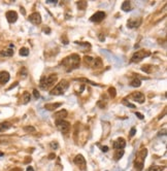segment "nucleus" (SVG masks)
<instances>
[{
    "label": "nucleus",
    "instance_id": "17",
    "mask_svg": "<svg viewBox=\"0 0 167 171\" xmlns=\"http://www.w3.org/2000/svg\"><path fill=\"white\" fill-rule=\"evenodd\" d=\"M12 47H14V45H9V49L6 50V51H2L0 54H1V56H4V57H10L14 55V50H12Z\"/></svg>",
    "mask_w": 167,
    "mask_h": 171
},
{
    "label": "nucleus",
    "instance_id": "35",
    "mask_svg": "<svg viewBox=\"0 0 167 171\" xmlns=\"http://www.w3.org/2000/svg\"><path fill=\"white\" fill-rule=\"evenodd\" d=\"M135 115H136V116H137V117H139V119H140V120H142V119H143V117H143V115H141V113H139V112H135Z\"/></svg>",
    "mask_w": 167,
    "mask_h": 171
},
{
    "label": "nucleus",
    "instance_id": "19",
    "mask_svg": "<svg viewBox=\"0 0 167 171\" xmlns=\"http://www.w3.org/2000/svg\"><path fill=\"white\" fill-rule=\"evenodd\" d=\"M30 99H31V97H30V94L28 93V92H25V93L23 94V96H22V101H23V104H27Z\"/></svg>",
    "mask_w": 167,
    "mask_h": 171
},
{
    "label": "nucleus",
    "instance_id": "2",
    "mask_svg": "<svg viewBox=\"0 0 167 171\" xmlns=\"http://www.w3.org/2000/svg\"><path fill=\"white\" fill-rule=\"evenodd\" d=\"M57 81V74H51L49 76H43L40 80V88L42 90H46Z\"/></svg>",
    "mask_w": 167,
    "mask_h": 171
},
{
    "label": "nucleus",
    "instance_id": "5",
    "mask_svg": "<svg viewBox=\"0 0 167 171\" xmlns=\"http://www.w3.org/2000/svg\"><path fill=\"white\" fill-rule=\"evenodd\" d=\"M151 55V53L148 51H146V50H140L138 52L134 53V55L132 56V58H131V61L134 63L136 62H139V61H141L142 59L147 58V57H148Z\"/></svg>",
    "mask_w": 167,
    "mask_h": 171
},
{
    "label": "nucleus",
    "instance_id": "27",
    "mask_svg": "<svg viewBox=\"0 0 167 171\" xmlns=\"http://www.w3.org/2000/svg\"><path fill=\"white\" fill-rule=\"evenodd\" d=\"M164 167H162V166H152L148 168V171H162Z\"/></svg>",
    "mask_w": 167,
    "mask_h": 171
},
{
    "label": "nucleus",
    "instance_id": "20",
    "mask_svg": "<svg viewBox=\"0 0 167 171\" xmlns=\"http://www.w3.org/2000/svg\"><path fill=\"white\" fill-rule=\"evenodd\" d=\"M154 66H152V65H143V66L141 67V70L144 72H147V73H151L153 72V70H154Z\"/></svg>",
    "mask_w": 167,
    "mask_h": 171
},
{
    "label": "nucleus",
    "instance_id": "38",
    "mask_svg": "<svg viewBox=\"0 0 167 171\" xmlns=\"http://www.w3.org/2000/svg\"><path fill=\"white\" fill-rule=\"evenodd\" d=\"M43 32H46V33H50L51 32V30L49 28H43Z\"/></svg>",
    "mask_w": 167,
    "mask_h": 171
},
{
    "label": "nucleus",
    "instance_id": "21",
    "mask_svg": "<svg viewBox=\"0 0 167 171\" xmlns=\"http://www.w3.org/2000/svg\"><path fill=\"white\" fill-rule=\"evenodd\" d=\"M11 127V125L9 123H0V132H3L7 129H9Z\"/></svg>",
    "mask_w": 167,
    "mask_h": 171
},
{
    "label": "nucleus",
    "instance_id": "6",
    "mask_svg": "<svg viewBox=\"0 0 167 171\" xmlns=\"http://www.w3.org/2000/svg\"><path fill=\"white\" fill-rule=\"evenodd\" d=\"M56 125L57 128H58L62 133H68L70 130V124L68 122L64 121V120H58L56 121Z\"/></svg>",
    "mask_w": 167,
    "mask_h": 171
},
{
    "label": "nucleus",
    "instance_id": "3",
    "mask_svg": "<svg viewBox=\"0 0 167 171\" xmlns=\"http://www.w3.org/2000/svg\"><path fill=\"white\" fill-rule=\"evenodd\" d=\"M148 155V150L147 148H143L139 152L138 156L136 157L135 162H134V167L137 169V171H141L143 168V163H144V159Z\"/></svg>",
    "mask_w": 167,
    "mask_h": 171
},
{
    "label": "nucleus",
    "instance_id": "9",
    "mask_svg": "<svg viewBox=\"0 0 167 171\" xmlns=\"http://www.w3.org/2000/svg\"><path fill=\"white\" fill-rule=\"evenodd\" d=\"M28 20L34 25H38V24L41 23V17H40V15H39L38 12H33L32 15H30L29 18H28Z\"/></svg>",
    "mask_w": 167,
    "mask_h": 171
},
{
    "label": "nucleus",
    "instance_id": "14",
    "mask_svg": "<svg viewBox=\"0 0 167 171\" xmlns=\"http://www.w3.org/2000/svg\"><path fill=\"white\" fill-rule=\"evenodd\" d=\"M9 81V73L6 71H1L0 72V85L6 84Z\"/></svg>",
    "mask_w": 167,
    "mask_h": 171
},
{
    "label": "nucleus",
    "instance_id": "32",
    "mask_svg": "<svg viewBox=\"0 0 167 171\" xmlns=\"http://www.w3.org/2000/svg\"><path fill=\"white\" fill-rule=\"evenodd\" d=\"M51 146H52V148L53 150H55V148H58V143H57L56 141H53V142H51Z\"/></svg>",
    "mask_w": 167,
    "mask_h": 171
},
{
    "label": "nucleus",
    "instance_id": "26",
    "mask_svg": "<svg viewBox=\"0 0 167 171\" xmlns=\"http://www.w3.org/2000/svg\"><path fill=\"white\" fill-rule=\"evenodd\" d=\"M20 55L21 56H24V57L28 56L29 55V50L27 49V47H22V49L20 50Z\"/></svg>",
    "mask_w": 167,
    "mask_h": 171
},
{
    "label": "nucleus",
    "instance_id": "37",
    "mask_svg": "<svg viewBox=\"0 0 167 171\" xmlns=\"http://www.w3.org/2000/svg\"><path fill=\"white\" fill-rule=\"evenodd\" d=\"M46 2H47V3H57L58 1H57V0H46Z\"/></svg>",
    "mask_w": 167,
    "mask_h": 171
},
{
    "label": "nucleus",
    "instance_id": "1",
    "mask_svg": "<svg viewBox=\"0 0 167 171\" xmlns=\"http://www.w3.org/2000/svg\"><path fill=\"white\" fill-rule=\"evenodd\" d=\"M80 56L76 54H72L68 57H66L61 62V65L66 68V71H71L72 69H75L80 66Z\"/></svg>",
    "mask_w": 167,
    "mask_h": 171
},
{
    "label": "nucleus",
    "instance_id": "18",
    "mask_svg": "<svg viewBox=\"0 0 167 171\" xmlns=\"http://www.w3.org/2000/svg\"><path fill=\"white\" fill-rule=\"evenodd\" d=\"M123 156H124V151L123 150H117L115 152V154H113V159H115L116 161H119Z\"/></svg>",
    "mask_w": 167,
    "mask_h": 171
},
{
    "label": "nucleus",
    "instance_id": "29",
    "mask_svg": "<svg viewBox=\"0 0 167 171\" xmlns=\"http://www.w3.org/2000/svg\"><path fill=\"white\" fill-rule=\"evenodd\" d=\"M24 130L27 133H34L35 132V128H34L33 126H26L25 128H24Z\"/></svg>",
    "mask_w": 167,
    "mask_h": 171
},
{
    "label": "nucleus",
    "instance_id": "23",
    "mask_svg": "<svg viewBox=\"0 0 167 171\" xmlns=\"http://www.w3.org/2000/svg\"><path fill=\"white\" fill-rule=\"evenodd\" d=\"M130 85L132 86V87H134V88H137V87H140V85H141V81H140V80L139 78H134V80L130 82Z\"/></svg>",
    "mask_w": 167,
    "mask_h": 171
},
{
    "label": "nucleus",
    "instance_id": "40",
    "mask_svg": "<svg viewBox=\"0 0 167 171\" xmlns=\"http://www.w3.org/2000/svg\"><path fill=\"white\" fill-rule=\"evenodd\" d=\"M26 171H34V169L31 167V166H29V167H27V170Z\"/></svg>",
    "mask_w": 167,
    "mask_h": 171
},
{
    "label": "nucleus",
    "instance_id": "22",
    "mask_svg": "<svg viewBox=\"0 0 167 171\" xmlns=\"http://www.w3.org/2000/svg\"><path fill=\"white\" fill-rule=\"evenodd\" d=\"M131 8V5H130V2L129 1H124L122 4V10L124 11H129Z\"/></svg>",
    "mask_w": 167,
    "mask_h": 171
},
{
    "label": "nucleus",
    "instance_id": "12",
    "mask_svg": "<svg viewBox=\"0 0 167 171\" xmlns=\"http://www.w3.org/2000/svg\"><path fill=\"white\" fill-rule=\"evenodd\" d=\"M6 19L9 23H15L18 19V14L14 10H10V11H7L6 12Z\"/></svg>",
    "mask_w": 167,
    "mask_h": 171
},
{
    "label": "nucleus",
    "instance_id": "15",
    "mask_svg": "<svg viewBox=\"0 0 167 171\" xmlns=\"http://www.w3.org/2000/svg\"><path fill=\"white\" fill-rule=\"evenodd\" d=\"M66 116H67V111L65 110V109H62V110H60V111L55 112L54 117L56 119V121H58V120H63L64 117H66Z\"/></svg>",
    "mask_w": 167,
    "mask_h": 171
},
{
    "label": "nucleus",
    "instance_id": "24",
    "mask_svg": "<svg viewBox=\"0 0 167 171\" xmlns=\"http://www.w3.org/2000/svg\"><path fill=\"white\" fill-rule=\"evenodd\" d=\"M93 62H94V68H98V67H100L101 65H102V61H101V59L100 58H96V59H94L93 60Z\"/></svg>",
    "mask_w": 167,
    "mask_h": 171
},
{
    "label": "nucleus",
    "instance_id": "36",
    "mask_svg": "<svg viewBox=\"0 0 167 171\" xmlns=\"http://www.w3.org/2000/svg\"><path fill=\"white\" fill-rule=\"evenodd\" d=\"M101 150H102V152L106 153V152L108 151V147H107V146H102V147H101Z\"/></svg>",
    "mask_w": 167,
    "mask_h": 171
},
{
    "label": "nucleus",
    "instance_id": "8",
    "mask_svg": "<svg viewBox=\"0 0 167 171\" xmlns=\"http://www.w3.org/2000/svg\"><path fill=\"white\" fill-rule=\"evenodd\" d=\"M105 18V12L104 11H97L95 12V14L90 18V21L91 22H96V23H98V22H101L103 19Z\"/></svg>",
    "mask_w": 167,
    "mask_h": 171
},
{
    "label": "nucleus",
    "instance_id": "13",
    "mask_svg": "<svg viewBox=\"0 0 167 171\" xmlns=\"http://www.w3.org/2000/svg\"><path fill=\"white\" fill-rule=\"evenodd\" d=\"M140 24H141V19H130L128 21V23H127L129 28H136Z\"/></svg>",
    "mask_w": 167,
    "mask_h": 171
},
{
    "label": "nucleus",
    "instance_id": "39",
    "mask_svg": "<svg viewBox=\"0 0 167 171\" xmlns=\"http://www.w3.org/2000/svg\"><path fill=\"white\" fill-rule=\"evenodd\" d=\"M55 157H56V156H55V154H51V155L49 156V159H50V160H53Z\"/></svg>",
    "mask_w": 167,
    "mask_h": 171
},
{
    "label": "nucleus",
    "instance_id": "28",
    "mask_svg": "<svg viewBox=\"0 0 167 171\" xmlns=\"http://www.w3.org/2000/svg\"><path fill=\"white\" fill-rule=\"evenodd\" d=\"M108 93H109V96H111V98H115L116 97V95H117V93H116V89L115 88H112V87H111L108 89Z\"/></svg>",
    "mask_w": 167,
    "mask_h": 171
},
{
    "label": "nucleus",
    "instance_id": "10",
    "mask_svg": "<svg viewBox=\"0 0 167 171\" xmlns=\"http://www.w3.org/2000/svg\"><path fill=\"white\" fill-rule=\"evenodd\" d=\"M126 145V141L124 138H118L115 142H113V147L116 148V150H123V148L125 147Z\"/></svg>",
    "mask_w": 167,
    "mask_h": 171
},
{
    "label": "nucleus",
    "instance_id": "7",
    "mask_svg": "<svg viewBox=\"0 0 167 171\" xmlns=\"http://www.w3.org/2000/svg\"><path fill=\"white\" fill-rule=\"evenodd\" d=\"M74 164L82 170H86V159L82 155H77L74 158Z\"/></svg>",
    "mask_w": 167,
    "mask_h": 171
},
{
    "label": "nucleus",
    "instance_id": "31",
    "mask_svg": "<svg viewBox=\"0 0 167 171\" xmlns=\"http://www.w3.org/2000/svg\"><path fill=\"white\" fill-rule=\"evenodd\" d=\"M123 103H124L126 106H128V107H131V108H135V105L132 104V103H129V102H127V100H123Z\"/></svg>",
    "mask_w": 167,
    "mask_h": 171
},
{
    "label": "nucleus",
    "instance_id": "4",
    "mask_svg": "<svg viewBox=\"0 0 167 171\" xmlns=\"http://www.w3.org/2000/svg\"><path fill=\"white\" fill-rule=\"evenodd\" d=\"M68 87H69V84H68V81H61L58 85H57L54 89H52L51 90V95H61V94H63L65 91H66L68 89Z\"/></svg>",
    "mask_w": 167,
    "mask_h": 171
},
{
    "label": "nucleus",
    "instance_id": "33",
    "mask_svg": "<svg viewBox=\"0 0 167 171\" xmlns=\"http://www.w3.org/2000/svg\"><path fill=\"white\" fill-rule=\"evenodd\" d=\"M33 95H34L35 99H38V98H39V93H38V91H37L36 89L33 90Z\"/></svg>",
    "mask_w": 167,
    "mask_h": 171
},
{
    "label": "nucleus",
    "instance_id": "11",
    "mask_svg": "<svg viewBox=\"0 0 167 171\" xmlns=\"http://www.w3.org/2000/svg\"><path fill=\"white\" fill-rule=\"evenodd\" d=\"M131 98L135 100V101H138L139 103L144 102V95L142 93H140V92H134V93L131 95Z\"/></svg>",
    "mask_w": 167,
    "mask_h": 171
},
{
    "label": "nucleus",
    "instance_id": "25",
    "mask_svg": "<svg viewBox=\"0 0 167 171\" xmlns=\"http://www.w3.org/2000/svg\"><path fill=\"white\" fill-rule=\"evenodd\" d=\"M87 5H88L87 1H78V2H77V7L80 8V9H83V10L86 9Z\"/></svg>",
    "mask_w": 167,
    "mask_h": 171
},
{
    "label": "nucleus",
    "instance_id": "16",
    "mask_svg": "<svg viewBox=\"0 0 167 171\" xmlns=\"http://www.w3.org/2000/svg\"><path fill=\"white\" fill-rule=\"evenodd\" d=\"M62 103H46L45 105V108L47 109V110H55L58 107H60Z\"/></svg>",
    "mask_w": 167,
    "mask_h": 171
},
{
    "label": "nucleus",
    "instance_id": "34",
    "mask_svg": "<svg viewBox=\"0 0 167 171\" xmlns=\"http://www.w3.org/2000/svg\"><path fill=\"white\" fill-rule=\"evenodd\" d=\"M135 132H136V130H135V128H132V129H131V131H130V136H134V134H135Z\"/></svg>",
    "mask_w": 167,
    "mask_h": 171
},
{
    "label": "nucleus",
    "instance_id": "30",
    "mask_svg": "<svg viewBox=\"0 0 167 171\" xmlns=\"http://www.w3.org/2000/svg\"><path fill=\"white\" fill-rule=\"evenodd\" d=\"M84 60H85V62L86 63H88V64H91L92 62H93V58L92 57H90V56H85V58H84Z\"/></svg>",
    "mask_w": 167,
    "mask_h": 171
},
{
    "label": "nucleus",
    "instance_id": "41",
    "mask_svg": "<svg viewBox=\"0 0 167 171\" xmlns=\"http://www.w3.org/2000/svg\"><path fill=\"white\" fill-rule=\"evenodd\" d=\"M11 171H22V169H20V168H14Z\"/></svg>",
    "mask_w": 167,
    "mask_h": 171
}]
</instances>
